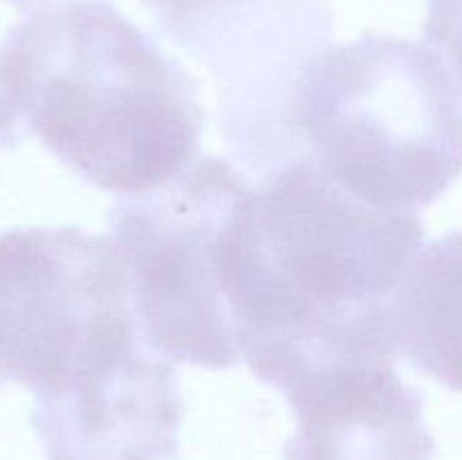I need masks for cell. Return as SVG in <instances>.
I'll return each mask as SVG.
<instances>
[{"mask_svg":"<svg viewBox=\"0 0 462 460\" xmlns=\"http://www.w3.org/2000/svg\"><path fill=\"white\" fill-rule=\"evenodd\" d=\"M424 39L445 52L462 88V0H429Z\"/></svg>","mask_w":462,"mask_h":460,"instance_id":"obj_8","label":"cell"},{"mask_svg":"<svg viewBox=\"0 0 462 460\" xmlns=\"http://www.w3.org/2000/svg\"><path fill=\"white\" fill-rule=\"evenodd\" d=\"M397 354L462 392V230L429 244L391 298Z\"/></svg>","mask_w":462,"mask_h":460,"instance_id":"obj_7","label":"cell"},{"mask_svg":"<svg viewBox=\"0 0 462 460\" xmlns=\"http://www.w3.org/2000/svg\"><path fill=\"white\" fill-rule=\"evenodd\" d=\"M251 189L242 171L197 156L176 179L111 210L144 343L171 363L226 370L242 363L228 309L233 230Z\"/></svg>","mask_w":462,"mask_h":460,"instance_id":"obj_4","label":"cell"},{"mask_svg":"<svg viewBox=\"0 0 462 460\" xmlns=\"http://www.w3.org/2000/svg\"><path fill=\"white\" fill-rule=\"evenodd\" d=\"M0 90L63 165L120 197L176 179L206 124L194 77L106 0L39 7L9 30Z\"/></svg>","mask_w":462,"mask_h":460,"instance_id":"obj_1","label":"cell"},{"mask_svg":"<svg viewBox=\"0 0 462 460\" xmlns=\"http://www.w3.org/2000/svg\"><path fill=\"white\" fill-rule=\"evenodd\" d=\"M289 131L334 185L382 212L418 215L462 176V104L429 45L364 34L296 75Z\"/></svg>","mask_w":462,"mask_h":460,"instance_id":"obj_3","label":"cell"},{"mask_svg":"<svg viewBox=\"0 0 462 460\" xmlns=\"http://www.w3.org/2000/svg\"><path fill=\"white\" fill-rule=\"evenodd\" d=\"M144 345L111 237L75 225L0 233V386L52 404Z\"/></svg>","mask_w":462,"mask_h":460,"instance_id":"obj_5","label":"cell"},{"mask_svg":"<svg viewBox=\"0 0 462 460\" xmlns=\"http://www.w3.org/2000/svg\"><path fill=\"white\" fill-rule=\"evenodd\" d=\"M23 129L18 124L16 117L12 115V111L7 108L3 99V90H0V152L3 149H14L21 144L23 140Z\"/></svg>","mask_w":462,"mask_h":460,"instance_id":"obj_9","label":"cell"},{"mask_svg":"<svg viewBox=\"0 0 462 460\" xmlns=\"http://www.w3.org/2000/svg\"><path fill=\"white\" fill-rule=\"evenodd\" d=\"M287 397L296 431L284 460H431L424 395L395 370L391 325H355L244 354Z\"/></svg>","mask_w":462,"mask_h":460,"instance_id":"obj_6","label":"cell"},{"mask_svg":"<svg viewBox=\"0 0 462 460\" xmlns=\"http://www.w3.org/2000/svg\"><path fill=\"white\" fill-rule=\"evenodd\" d=\"M5 3L14 5L16 9H32V7H36V5L48 3V0H5Z\"/></svg>","mask_w":462,"mask_h":460,"instance_id":"obj_10","label":"cell"},{"mask_svg":"<svg viewBox=\"0 0 462 460\" xmlns=\"http://www.w3.org/2000/svg\"><path fill=\"white\" fill-rule=\"evenodd\" d=\"M424 242L409 212H382L296 156L260 176L237 212L228 309L239 352L386 318Z\"/></svg>","mask_w":462,"mask_h":460,"instance_id":"obj_2","label":"cell"}]
</instances>
